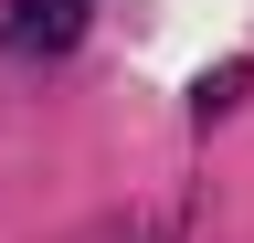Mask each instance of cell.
<instances>
[{"mask_svg": "<svg viewBox=\"0 0 254 243\" xmlns=\"http://www.w3.org/2000/svg\"><path fill=\"white\" fill-rule=\"evenodd\" d=\"M244 85H254V64H222V74H201V85H190V116H222Z\"/></svg>", "mask_w": 254, "mask_h": 243, "instance_id": "cell-2", "label": "cell"}, {"mask_svg": "<svg viewBox=\"0 0 254 243\" xmlns=\"http://www.w3.org/2000/svg\"><path fill=\"white\" fill-rule=\"evenodd\" d=\"M85 21H95V0H11V11H0V53H21V64L74 53Z\"/></svg>", "mask_w": 254, "mask_h": 243, "instance_id": "cell-1", "label": "cell"}]
</instances>
